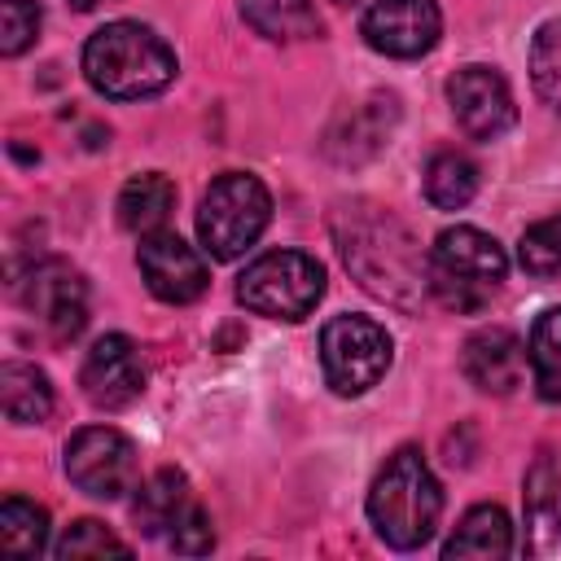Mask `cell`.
Masks as SVG:
<instances>
[{
    "label": "cell",
    "mask_w": 561,
    "mask_h": 561,
    "mask_svg": "<svg viewBox=\"0 0 561 561\" xmlns=\"http://www.w3.org/2000/svg\"><path fill=\"white\" fill-rule=\"evenodd\" d=\"M333 232L346 267L368 294L394 307H416L430 294V259L394 215L377 206H342Z\"/></svg>",
    "instance_id": "6da1fadb"
},
{
    "label": "cell",
    "mask_w": 561,
    "mask_h": 561,
    "mask_svg": "<svg viewBox=\"0 0 561 561\" xmlns=\"http://www.w3.org/2000/svg\"><path fill=\"white\" fill-rule=\"evenodd\" d=\"M83 79L110 101H140L175 79V53L140 22H105L83 44Z\"/></svg>",
    "instance_id": "7a4b0ae2"
},
{
    "label": "cell",
    "mask_w": 561,
    "mask_h": 561,
    "mask_svg": "<svg viewBox=\"0 0 561 561\" xmlns=\"http://www.w3.org/2000/svg\"><path fill=\"white\" fill-rule=\"evenodd\" d=\"M438 513H443V491H438L425 456L416 447H399L381 465V473L373 478V491H368L373 530L390 548L412 552L434 535Z\"/></svg>",
    "instance_id": "3957f363"
},
{
    "label": "cell",
    "mask_w": 561,
    "mask_h": 561,
    "mask_svg": "<svg viewBox=\"0 0 561 561\" xmlns=\"http://www.w3.org/2000/svg\"><path fill=\"white\" fill-rule=\"evenodd\" d=\"M504 272H508L504 245L473 224L443 228L430 250V294L456 311H478L500 289Z\"/></svg>",
    "instance_id": "277c9868"
},
{
    "label": "cell",
    "mask_w": 561,
    "mask_h": 561,
    "mask_svg": "<svg viewBox=\"0 0 561 561\" xmlns=\"http://www.w3.org/2000/svg\"><path fill=\"white\" fill-rule=\"evenodd\" d=\"M272 219V193L250 171H224L210 180L197 206V237L210 259H237L245 254Z\"/></svg>",
    "instance_id": "5b68a950"
},
{
    "label": "cell",
    "mask_w": 561,
    "mask_h": 561,
    "mask_svg": "<svg viewBox=\"0 0 561 561\" xmlns=\"http://www.w3.org/2000/svg\"><path fill=\"white\" fill-rule=\"evenodd\" d=\"M324 298V267L302 250H272L237 276V302L267 320H307Z\"/></svg>",
    "instance_id": "8992f818"
},
{
    "label": "cell",
    "mask_w": 561,
    "mask_h": 561,
    "mask_svg": "<svg viewBox=\"0 0 561 561\" xmlns=\"http://www.w3.org/2000/svg\"><path fill=\"white\" fill-rule=\"evenodd\" d=\"M390 355H394V342H390L386 324H377L368 316H333L320 329V368L337 394L373 390L386 377Z\"/></svg>",
    "instance_id": "52a82bcc"
},
{
    "label": "cell",
    "mask_w": 561,
    "mask_h": 561,
    "mask_svg": "<svg viewBox=\"0 0 561 561\" xmlns=\"http://www.w3.org/2000/svg\"><path fill=\"white\" fill-rule=\"evenodd\" d=\"M66 478L92 500H123L140 478L136 443L114 425H88L66 443Z\"/></svg>",
    "instance_id": "ba28073f"
},
{
    "label": "cell",
    "mask_w": 561,
    "mask_h": 561,
    "mask_svg": "<svg viewBox=\"0 0 561 561\" xmlns=\"http://www.w3.org/2000/svg\"><path fill=\"white\" fill-rule=\"evenodd\" d=\"M359 35L373 53L408 61V57H421L438 44L443 13L434 0H373L364 22H359Z\"/></svg>",
    "instance_id": "9c48e42d"
},
{
    "label": "cell",
    "mask_w": 561,
    "mask_h": 561,
    "mask_svg": "<svg viewBox=\"0 0 561 561\" xmlns=\"http://www.w3.org/2000/svg\"><path fill=\"white\" fill-rule=\"evenodd\" d=\"M136 263H140V276L149 285V294L162 298V302H171V307H184V302L202 298L206 285H210V267H206L202 250L188 245L184 237L167 232V228L162 232H149L140 241Z\"/></svg>",
    "instance_id": "30bf717a"
},
{
    "label": "cell",
    "mask_w": 561,
    "mask_h": 561,
    "mask_svg": "<svg viewBox=\"0 0 561 561\" xmlns=\"http://www.w3.org/2000/svg\"><path fill=\"white\" fill-rule=\"evenodd\" d=\"M79 386H83L88 403L101 408V412L131 408V403L145 394V359H140V351H136V342L123 337V333L96 337L92 351L83 355Z\"/></svg>",
    "instance_id": "8fae6325"
},
{
    "label": "cell",
    "mask_w": 561,
    "mask_h": 561,
    "mask_svg": "<svg viewBox=\"0 0 561 561\" xmlns=\"http://www.w3.org/2000/svg\"><path fill=\"white\" fill-rule=\"evenodd\" d=\"M22 302L39 316V324L57 337V342H70L83 333L88 324V285L83 276L61 263V259H44L26 272L22 280Z\"/></svg>",
    "instance_id": "7c38bea8"
},
{
    "label": "cell",
    "mask_w": 561,
    "mask_h": 561,
    "mask_svg": "<svg viewBox=\"0 0 561 561\" xmlns=\"http://www.w3.org/2000/svg\"><path fill=\"white\" fill-rule=\"evenodd\" d=\"M447 101H451L456 123L473 140H495L517 118L513 92H508L504 75L491 70V66H465V70H456L451 83H447Z\"/></svg>",
    "instance_id": "4fadbf2b"
},
{
    "label": "cell",
    "mask_w": 561,
    "mask_h": 561,
    "mask_svg": "<svg viewBox=\"0 0 561 561\" xmlns=\"http://www.w3.org/2000/svg\"><path fill=\"white\" fill-rule=\"evenodd\" d=\"M526 342L513 329H478L460 351V368L482 394H513L526 377Z\"/></svg>",
    "instance_id": "5bb4252c"
},
{
    "label": "cell",
    "mask_w": 561,
    "mask_h": 561,
    "mask_svg": "<svg viewBox=\"0 0 561 561\" xmlns=\"http://www.w3.org/2000/svg\"><path fill=\"white\" fill-rule=\"evenodd\" d=\"M526 552L530 557H561V469L548 451L526 473Z\"/></svg>",
    "instance_id": "9a60e30c"
},
{
    "label": "cell",
    "mask_w": 561,
    "mask_h": 561,
    "mask_svg": "<svg viewBox=\"0 0 561 561\" xmlns=\"http://www.w3.org/2000/svg\"><path fill=\"white\" fill-rule=\"evenodd\" d=\"M175 206V184L162 175V171H145V175H131L118 193V224L136 237H149V232H162L167 215Z\"/></svg>",
    "instance_id": "2e32d148"
},
{
    "label": "cell",
    "mask_w": 561,
    "mask_h": 561,
    "mask_svg": "<svg viewBox=\"0 0 561 561\" xmlns=\"http://www.w3.org/2000/svg\"><path fill=\"white\" fill-rule=\"evenodd\" d=\"M241 18L276 44H298V39H316L324 31L316 0H241Z\"/></svg>",
    "instance_id": "e0dca14e"
},
{
    "label": "cell",
    "mask_w": 561,
    "mask_h": 561,
    "mask_svg": "<svg viewBox=\"0 0 561 561\" xmlns=\"http://www.w3.org/2000/svg\"><path fill=\"white\" fill-rule=\"evenodd\" d=\"M513 552V526L500 504H478L460 517L456 535L443 543V557H508Z\"/></svg>",
    "instance_id": "ac0fdd59"
},
{
    "label": "cell",
    "mask_w": 561,
    "mask_h": 561,
    "mask_svg": "<svg viewBox=\"0 0 561 561\" xmlns=\"http://www.w3.org/2000/svg\"><path fill=\"white\" fill-rule=\"evenodd\" d=\"M0 408L13 425H39L53 412V386L35 364L9 359L0 368Z\"/></svg>",
    "instance_id": "d6986e66"
},
{
    "label": "cell",
    "mask_w": 561,
    "mask_h": 561,
    "mask_svg": "<svg viewBox=\"0 0 561 561\" xmlns=\"http://www.w3.org/2000/svg\"><path fill=\"white\" fill-rule=\"evenodd\" d=\"M188 504H193L188 478H184L180 469H158V473L136 491L131 513H136V522H140L145 535H167V530L180 522V513H184Z\"/></svg>",
    "instance_id": "ffe728a7"
},
{
    "label": "cell",
    "mask_w": 561,
    "mask_h": 561,
    "mask_svg": "<svg viewBox=\"0 0 561 561\" xmlns=\"http://www.w3.org/2000/svg\"><path fill=\"white\" fill-rule=\"evenodd\" d=\"M478 193V167L469 153L460 149H443L430 158L425 167V197L438 206V210H460L469 206Z\"/></svg>",
    "instance_id": "44dd1931"
},
{
    "label": "cell",
    "mask_w": 561,
    "mask_h": 561,
    "mask_svg": "<svg viewBox=\"0 0 561 561\" xmlns=\"http://www.w3.org/2000/svg\"><path fill=\"white\" fill-rule=\"evenodd\" d=\"M526 359H530V377L535 390L548 403H561V307H548L526 342Z\"/></svg>",
    "instance_id": "7402d4cb"
},
{
    "label": "cell",
    "mask_w": 561,
    "mask_h": 561,
    "mask_svg": "<svg viewBox=\"0 0 561 561\" xmlns=\"http://www.w3.org/2000/svg\"><path fill=\"white\" fill-rule=\"evenodd\" d=\"M0 548L13 557H35L48 548V513L35 500L9 495L0 504Z\"/></svg>",
    "instance_id": "603a6c76"
},
{
    "label": "cell",
    "mask_w": 561,
    "mask_h": 561,
    "mask_svg": "<svg viewBox=\"0 0 561 561\" xmlns=\"http://www.w3.org/2000/svg\"><path fill=\"white\" fill-rule=\"evenodd\" d=\"M530 83L539 101L561 114V18H548L530 39Z\"/></svg>",
    "instance_id": "cb8c5ba5"
},
{
    "label": "cell",
    "mask_w": 561,
    "mask_h": 561,
    "mask_svg": "<svg viewBox=\"0 0 561 561\" xmlns=\"http://www.w3.org/2000/svg\"><path fill=\"white\" fill-rule=\"evenodd\" d=\"M517 259H522V267H526L530 276H539V280L561 276V215L530 224V228L522 232Z\"/></svg>",
    "instance_id": "d4e9b609"
},
{
    "label": "cell",
    "mask_w": 561,
    "mask_h": 561,
    "mask_svg": "<svg viewBox=\"0 0 561 561\" xmlns=\"http://www.w3.org/2000/svg\"><path fill=\"white\" fill-rule=\"evenodd\" d=\"M61 561H79V557H105V552H114V557H127L131 548L114 535V530H105L96 517H83V522H75L66 535H61V543L53 548Z\"/></svg>",
    "instance_id": "484cf974"
},
{
    "label": "cell",
    "mask_w": 561,
    "mask_h": 561,
    "mask_svg": "<svg viewBox=\"0 0 561 561\" xmlns=\"http://www.w3.org/2000/svg\"><path fill=\"white\" fill-rule=\"evenodd\" d=\"M39 4L35 0H0V53L18 57L39 39Z\"/></svg>",
    "instance_id": "4316f807"
},
{
    "label": "cell",
    "mask_w": 561,
    "mask_h": 561,
    "mask_svg": "<svg viewBox=\"0 0 561 561\" xmlns=\"http://www.w3.org/2000/svg\"><path fill=\"white\" fill-rule=\"evenodd\" d=\"M167 543L175 548V552H184V557H202V552H210L215 548V530H210V517H206V508L193 500L184 513H180V522L167 530Z\"/></svg>",
    "instance_id": "83f0119b"
},
{
    "label": "cell",
    "mask_w": 561,
    "mask_h": 561,
    "mask_svg": "<svg viewBox=\"0 0 561 561\" xmlns=\"http://www.w3.org/2000/svg\"><path fill=\"white\" fill-rule=\"evenodd\" d=\"M101 0H70V9H79V13H88V9H96Z\"/></svg>",
    "instance_id": "f1b7e54d"
}]
</instances>
